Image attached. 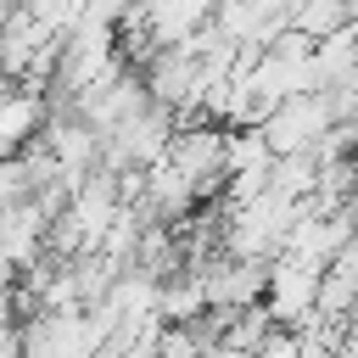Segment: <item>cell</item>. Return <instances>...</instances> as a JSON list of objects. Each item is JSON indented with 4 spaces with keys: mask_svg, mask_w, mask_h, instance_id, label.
<instances>
[{
    "mask_svg": "<svg viewBox=\"0 0 358 358\" xmlns=\"http://www.w3.org/2000/svg\"><path fill=\"white\" fill-rule=\"evenodd\" d=\"M162 157L196 185V201H213V196L224 190V129H218V123H207V117L173 123Z\"/></svg>",
    "mask_w": 358,
    "mask_h": 358,
    "instance_id": "obj_1",
    "label": "cell"
},
{
    "mask_svg": "<svg viewBox=\"0 0 358 358\" xmlns=\"http://www.w3.org/2000/svg\"><path fill=\"white\" fill-rule=\"evenodd\" d=\"M252 129L263 134L268 157H296V151H313V145H319V134L330 129V112H324V95L308 90V95H285V101H274Z\"/></svg>",
    "mask_w": 358,
    "mask_h": 358,
    "instance_id": "obj_2",
    "label": "cell"
},
{
    "mask_svg": "<svg viewBox=\"0 0 358 358\" xmlns=\"http://www.w3.org/2000/svg\"><path fill=\"white\" fill-rule=\"evenodd\" d=\"M313 285H319V274L313 268H302V263H291V257H268L263 263V313L280 324V330H296V324H308L313 319Z\"/></svg>",
    "mask_w": 358,
    "mask_h": 358,
    "instance_id": "obj_3",
    "label": "cell"
},
{
    "mask_svg": "<svg viewBox=\"0 0 358 358\" xmlns=\"http://www.w3.org/2000/svg\"><path fill=\"white\" fill-rule=\"evenodd\" d=\"M213 28L235 50H263L274 34H285V0H218Z\"/></svg>",
    "mask_w": 358,
    "mask_h": 358,
    "instance_id": "obj_4",
    "label": "cell"
},
{
    "mask_svg": "<svg viewBox=\"0 0 358 358\" xmlns=\"http://www.w3.org/2000/svg\"><path fill=\"white\" fill-rule=\"evenodd\" d=\"M45 257V213L34 201H11L0 207V268H11V280Z\"/></svg>",
    "mask_w": 358,
    "mask_h": 358,
    "instance_id": "obj_5",
    "label": "cell"
},
{
    "mask_svg": "<svg viewBox=\"0 0 358 358\" xmlns=\"http://www.w3.org/2000/svg\"><path fill=\"white\" fill-rule=\"evenodd\" d=\"M218 0H140V22L151 34V45H185L196 28L213 22Z\"/></svg>",
    "mask_w": 358,
    "mask_h": 358,
    "instance_id": "obj_6",
    "label": "cell"
},
{
    "mask_svg": "<svg viewBox=\"0 0 358 358\" xmlns=\"http://www.w3.org/2000/svg\"><path fill=\"white\" fill-rule=\"evenodd\" d=\"M45 129V95L39 90H11L0 95V157H17L39 140Z\"/></svg>",
    "mask_w": 358,
    "mask_h": 358,
    "instance_id": "obj_7",
    "label": "cell"
},
{
    "mask_svg": "<svg viewBox=\"0 0 358 358\" xmlns=\"http://www.w3.org/2000/svg\"><path fill=\"white\" fill-rule=\"evenodd\" d=\"M336 84H358V45H352V22L313 39V90H336Z\"/></svg>",
    "mask_w": 358,
    "mask_h": 358,
    "instance_id": "obj_8",
    "label": "cell"
}]
</instances>
